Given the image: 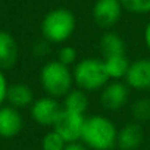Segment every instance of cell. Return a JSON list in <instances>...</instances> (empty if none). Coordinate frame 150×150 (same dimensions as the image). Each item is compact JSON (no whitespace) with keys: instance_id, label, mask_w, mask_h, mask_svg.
I'll return each mask as SVG.
<instances>
[{"instance_id":"5bb4252c","label":"cell","mask_w":150,"mask_h":150,"mask_svg":"<svg viewBox=\"0 0 150 150\" xmlns=\"http://www.w3.org/2000/svg\"><path fill=\"white\" fill-rule=\"evenodd\" d=\"M100 52L103 59L113 57V56H124L125 53V43L116 33H105L100 38Z\"/></svg>"},{"instance_id":"4fadbf2b","label":"cell","mask_w":150,"mask_h":150,"mask_svg":"<svg viewBox=\"0 0 150 150\" xmlns=\"http://www.w3.org/2000/svg\"><path fill=\"white\" fill-rule=\"evenodd\" d=\"M6 102H9V106H12L18 110L22 108H27V106H33V103L35 102L34 91L27 84H22V83L12 84V86H9Z\"/></svg>"},{"instance_id":"2e32d148","label":"cell","mask_w":150,"mask_h":150,"mask_svg":"<svg viewBox=\"0 0 150 150\" xmlns=\"http://www.w3.org/2000/svg\"><path fill=\"white\" fill-rule=\"evenodd\" d=\"M62 106H63L65 110H71V112H77V113L86 115V110L88 108L87 93L83 91V90H80V88H72L63 97Z\"/></svg>"},{"instance_id":"d6986e66","label":"cell","mask_w":150,"mask_h":150,"mask_svg":"<svg viewBox=\"0 0 150 150\" xmlns=\"http://www.w3.org/2000/svg\"><path fill=\"white\" fill-rule=\"evenodd\" d=\"M124 9L132 13H150V0H119Z\"/></svg>"},{"instance_id":"ac0fdd59","label":"cell","mask_w":150,"mask_h":150,"mask_svg":"<svg viewBox=\"0 0 150 150\" xmlns=\"http://www.w3.org/2000/svg\"><path fill=\"white\" fill-rule=\"evenodd\" d=\"M131 112L137 121L140 122L149 121L150 119V99H138L137 102H134Z\"/></svg>"},{"instance_id":"ffe728a7","label":"cell","mask_w":150,"mask_h":150,"mask_svg":"<svg viewBox=\"0 0 150 150\" xmlns=\"http://www.w3.org/2000/svg\"><path fill=\"white\" fill-rule=\"evenodd\" d=\"M77 57H78L77 50H75L72 46H63V47L59 50V57H57V60H59L60 63L66 65V66H71V65H74L75 62H77Z\"/></svg>"},{"instance_id":"7c38bea8","label":"cell","mask_w":150,"mask_h":150,"mask_svg":"<svg viewBox=\"0 0 150 150\" xmlns=\"http://www.w3.org/2000/svg\"><path fill=\"white\" fill-rule=\"evenodd\" d=\"M18 44L8 31H0V69H9L16 63Z\"/></svg>"},{"instance_id":"e0dca14e","label":"cell","mask_w":150,"mask_h":150,"mask_svg":"<svg viewBox=\"0 0 150 150\" xmlns=\"http://www.w3.org/2000/svg\"><path fill=\"white\" fill-rule=\"evenodd\" d=\"M66 144L68 143L54 129L49 131L41 140V149L43 150H65Z\"/></svg>"},{"instance_id":"30bf717a","label":"cell","mask_w":150,"mask_h":150,"mask_svg":"<svg viewBox=\"0 0 150 150\" xmlns=\"http://www.w3.org/2000/svg\"><path fill=\"white\" fill-rule=\"evenodd\" d=\"M22 116L18 109L12 106L0 108V137L13 138L22 131Z\"/></svg>"},{"instance_id":"9c48e42d","label":"cell","mask_w":150,"mask_h":150,"mask_svg":"<svg viewBox=\"0 0 150 150\" xmlns=\"http://www.w3.org/2000/svg\"><path fill=\"white\" fill-rule=\"evenodd\" d=\"M124 83L134 90H150V59H138L131 62Z\"/></svg>"},{"instance_id":"6da1fadb","label":"cell","mask_w":150,"mask_h":150,"mask_svg":"<svg viewBox=\"0 0 150 150\" xmlns=\"http://www.w3.org/2000/svg\"><path fill=\"white\" fill-rule=\"evenodd\" d=\"M81 141L91 150H112L113 147H116L118 129L115 124L106 116H87Z\"/></svg>"},{"instance_id":"8fae6325","label":"cell","mask_w":150,"mask_h":150,"mask_svg":"<svg viewBox=\"0 0 150 150\" xmlns=\"http://www.w3.org/2000/svg\"><path fill=\"white\" fill-rule=\"evenodd\" d=\"M143 143V129L138 124H127L118 131L116 146L121 150H138Z\"/></svg>"},{"instance_id":"9a60e30c","label":"cell","mask_w":150,"mask_h":150,"mask_svg":"<svg viewBox=\"0 0 150 150\" xmlns=\"http://www.w3.org/2000/svg\"><path fill=\"white\" fill-rule=\"evenodd\" d=\"M103 63H105L109 80L110 81H121L125 78L131 62L128 60L127 54H124V56H113V57L103 59Z\"/></svg>"},{"instance_id":"7402d4cb","label":"cell","mask_w":150,"mask_h":150,"mask_svg":"<svg viewBox=\"0 0 150 150\" xmlns=\"http://www.w3.org/2000/svg\"><path fill=\"white\" fill-rule=\"evenodd\" d=\"M65 150H88V147L83 141H74V143H68Z\"/></svg>"},{"instance_id":"7a4b0ae2","label":"cell","mask_w":150,"mask_h":150,"mask_svg":"<svg viewBox=\"0 0 150 150\" xmlns=\"http://www.w3.org/2000/svg\"><path fill=\"white\" fill-rule=\"evenodd\" d=\"M40 84L47 96L60 99L65 97L71 90L74 83L72 69L69 66L56 60H49L43 65L40 71Z\"/></svg>"},{"instance_id":"277c9868","label":"cell","mask_w":150,"mask_h":150,"mask_svg":"<svg viewBox=\"0 0 150 150\" xmlns=\"http://www.w3.org/2000/svg\"><path fill=\"white\" fill-rule=\"evenodd\" d=\"M75 31V16L68 9L50 11L41 22V34L49 43H65Z\"/></svg>"},{"instance_id":"ba28073f","label":"cell","mask_w":150,"mask_h":150,"mask_svg":"<svg viewBox=\"0 0 150 150\" xmlns=\"http://www.w3.org/2000/svg\"><path fill=\"white\" fill-rule=\"evenodd\" d=\"M122 13L119 0H97L93 6V18L102 28H112L116 25Z\"/></svg>"},{"instance_id":"44dd1931","label":"cell","mask_w":150,"mask_h":150,"mask_svg":"<svg viewBox=\"0 0 150 150\" xmlns=\"http://www.w3.org/2000/svg\"><path fill=\"white\" fill-rule=\"evenodd\" d=\"M8 90H9L8 80L5 77V74L2 72V69H0V108L3 106V103L8 99Z\"/></svg>"},{"instance_id":"3957f363","label":"cell","mask_w":150,"mask_h":150,"mask_svg":"<svg viewBox=\"0 0 150 150\" xmlns=\"http://www.w3.org/2000/svg\"><path fill=\"white\" fill-rule=\"evenodd\" d=\"M74 83L83 91H96L102 90L110 80L106 74L103 59L97 57H84L75 63L72 69Z\"/></svg>"},{"instance_id":"52a82bcc","label":"cell","mask_w":150,"mask_h":150,"mask_svg":"<svg viewBox=\"0 0 150 150\" xmlns=\"http://www.w3.org/2000/svg\"><path fill=\"white\" fill-rule=\"evenodd\" d=\"M129 99V87L122 81H109L100 90V105L108 110L122 109Z\"/></svg>"},{"instance_id":"5b68a950","label":"cell","mask_w":150,"mask_h":150,"mask_svg":"<svg viewBox=\"0 0 150 150\" xmlns=\"http://www.w3.org/2000/svg\"><path fill=\"white\" fill-rule=\"evenodd\" d=\"M86 115L71 112V110H62L57 122L54 124L53 129L62 135V138L66 143H74V141H81L83 135V128L86 122Z\"/></svg>"},{"instance_id":"8992f818","label":"cell","mask_w":150,"mask_h":150,"mask_svg":"<svg viewBox=\"0 0 150 150\" xmlns=\"http://www.w3.org/2000/svg\"><path fill=\"white\" fill-rule=\"evenodd\" d=\"M63 110V106L57 102V99L44 96L37 99L31 106V118L43 127H54L57 122L60 113Z\"/></svg>"},{"instance_id":"603a6c76","label":"cell","mask_w":150,"mask_h":150,"mask_svg":"<svg viewBox=\"0 0 150 150\" xmlns=\"http://www.w3.org/2000/svg\"><path fill=\"white\" fill-rule=\"evenodd\" d=\"M144 43H146L147 49L150 50V21L147 22V25L144 28Z\"/></svg>"}]
</instances>
